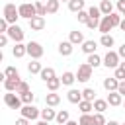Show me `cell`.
<instances>
[{
    "label": "cell",
    "instance_id": "1",
    "mask_svg": "<svg viewBox=\"0 0 125 125\" xmlns=\"http://www.w3.org/2000/svg\"><path fill=\"white\" fill-rule=\"evenodd\" d=\"M2 18H4L10 25H14V23L18 21V18H20V10L16 8V4H14V2L4 4V8H2Z\"/></svg>",
    "mask_w": 125,
    "mask_h": 125
},
{
    "label": "cell",
    "instance_id": "2",
    "mask_svg": "<svg viewBox=\"0 0 125 125\" xmlns=\"http://www.w3.org/2000/svg\"><path fill=\"white\" fill-rule=\"evenodd\" d=\"M18 92H6L4 94V104L10 107V109H21L23 107V102L20 96H16Z\"/></svg>",
    "mask_w": 125,
    "mask_h": 125
},
{
    "label": "cell",
    "instance_id": "3",
    "mask_svg": "<svg viewBox=\"0 0 125 125\" xmlns=\"http://www.w3.org/2000/svg\"><path fill=\"white\" fill-rule=\"evenodd\" d=\"M18 10H20V18H25L27 21H29V20H33V18L37 16L35 4H29V2H23V4H20V6H18Z\"/></svg>",
    "mask_w": 125,
    "mask_h": 125
},
{
    "label": "cell",
    "instance_id": "4",
    "mask_svg": "<svg viewBox=\"0 0 125 125\" xmlns=\"http://www.w3.org/2000/svg\"><path fill=\"white\" fill-rule=\"evenodd\" d=\"M119 64H121V57H119V53H117V51H107L105 57H104V66L115 70Z\"/></svg>",
    "mask_w": 125,
    "mask_h": 125
},
{
    "label": "cell",
    "instance_id": "5",
    "mask_svg": "<svg viewBox=\"0 0 125 125\" xmlns=\"http://www.w3.org/2000/svg\"><path fill=\"white\" fill-rule=\"evenodd\" d=\"M27 55H29L33 61H39V59L43 57V47H41V43L29 41V43H27Z\"/></svg>",
    "mask_w": 125,
    "mask_h": 125
},
{
    "label": "cell",
    "instance_id": "6",
    "mask_svg": "<svg viewBox=\"0 0 125 125\" xmlns=\"http://www.w3.org/2000/svg\"><path fill=\"white\" fill-rule=\"evenodd\" d=\"M14 43H21L23 41V29L18 25V23H14V25H10L8 27V33H6Z\"/></svg>",
    "mask_w": 125,
    "mask_h": 125
},
{
    "label": "cell",
    "instance_id": "7",
    "mask_svg": "<svg viewBox=\"0 0 125 125\" xmlns=\"http://www.w3.org/2000/svg\"><path fill=\"white\" fill-rule=\"evenodd\" d=\"M90 78H92V66H90L88 62L80 64V66H78V72H76V80H78V82H88Z\"/></svg>",
    "mask_w": 125,
    "mask_h": 125
},
{
    "label": "cell",
    "instance_id": "8",
    "mask_svg": "<svg viewBox=\"0 0 125 125\" xmlns=\"http://www.w3.org/2000/svg\"><path fill=\"white\" fill-rule=\"evenodd\" d=\"M20 111H21V117H25V119H29V121H33V119H37V117L41 115V109H37L33 104H29V105H23Z\"/></svg>",
    "mask_w": 125,
    "mask_h": 125
},
{
    "label": "cell",
    "instance_id": "9",
    "mask_svg": "<svg viewBox=\"0 0 125 125\" xmlns=\"http://www.w3.org/2000/svg\"><path fill=\"white\" fill-rule=\"evenodd\" d=\"M107 104L111 105V107H117V105H123V96L119 94V92H107Z\"/></svg>",
    "mask_w": 125,
    "mask_h": 125
},
{
    "label": "cell",
    "instance_id": "10",
    "mask_svg": "<svg viewBox=\"0 0 125 125\" xmlns=\"http://www.w3.org/2000/svg\"><path fill=\"white\" fill-rule=\"evenodd\" d=\"M98 29H100V33H102V35L109 33V31L113 29V21H111V18H109V16H104V18H102V21H100V27H98Z\"/></svg>",
    "mask_w": 125,
    "mask_h": 125
},
{
    "label": "cell",
    "instance_id": "11",
    "mask_svg": "<svg viewBox=\"0 0 125 125\" xmlns=\"http://www.w3.org/2000/svg\"><path fill=\"white\" fill-rule=\"evenodd\" d=\"M72 51H74V45H72L70 41H61V43H59V55H62V57H70Z\"/></svg>",
    "mask_w": 125,
    "mask_h": 125
},
{
    "label": "cell",
    "instance_id": "12",
    "mask_svg": "<svg viewBox=\"0 0 125 125\" xmlns=\"http://www.w3.org/2000/svg\"><path fill=\"white\" fill-rule=\"evenodd\" d=\"M104 88H105L107 92H117V88H119V80H117L115 76L104 78Z\"/></svg>",
    "mask_w": 125,
    "mask_h": 125
},
{
    "label": "cell",
    "instance_id": "13",
    "mask_svg": "<svg viewBox=\"0 0 125 125\" xmlns=\"http://www.w3.org/2000/svg\"><path fill=\"white\" fill-rule=\"evenodd\" d=\"M66 100H68L70 104H80V102H82V92L76 90V88H70L68 94H66Z\"/></svg>",
    "mask_w": 125,
    "mask_h": 125
},
{
    "label": "cell",
    "instance_id": "14",
    "mask_svg": "<svg viewBox=\"0 0 125 125\" xmlns=\"http://www.w3.org/2000/svg\"><path fill=\"white\" fill-rule=\"evenodd\" d=\"M29 27H31L33 31H41V29L45 27V18H41V16H35L33 20H29Z\"/></svg>",
    "mask_w": 125,
    "mask_h": 125
},
{
    "label": "cell",
    "instance_id": "15",
    "mask_svg": "<svg viewBox=\"0 0 125 125\" xmlns=\"http://www.w3.org/2000/svg\"><path fill=\"white\" fill-rule=\"evenodd\" d=\"M96 49H98V43H96L94 39H86V41L82 43V51H84L86 55H94Z\"/></svg>",
    "mask_w": 125,
    "mask_h": 125
},
{
    "label": "cell",
    "instance_id": "16",
    "mask_svg": "<svg viewBox=\"0 0 125 125\" xmlns=\"http://www.w3.org/2000/svg\"><path fill=\"white\" fill-rule=\"evenodd\" d=\"M12 55H14L16 59L25 57V55H27V45H23V43H16V45H14V49H12Z\"/></svg>",
    "mask_w": 125,
    "mask_h": 125
},
{
    "label": "cell",
    "instance_id": "17",
    "mask_svg": "<svg viewBox=\"0 0 125 125\" xmlns=\"http://www.w3.org/2000/svg\"><path fill=\"white\" fill-rule=\"evenodd\" d=\"M68 41L72 43V45H82L86 39H84V35H82V31H70V35H68Z\"/></svg>",
    "mask_w": 125,
    "mask_h": 125
},
{
    "label": "cell",
    "instance_id": "18",
    "mask_svg": "<svg viewBox=\"0 0 125 125\" xmlns=\"http://www.w3.org/2000/svg\"><path fill=\"white\" fill-rule=\"evenodd\" d=\"M20 82H21V78H6V82H4L6 92H16L18 86H20Z\"/></svg>",
    "mask_w": 125,
    "mask_h": 125
},
{
    "label": "cell",
    "instance_id": "19",
    "mask_svg": "<svg viewBox=\"0 0 125 125\" xmlns=\"http://www.w3.org/2000/svg\"><path fill=\"white\" fill-rule=\"evenodd\" d=\"M45 104H47L49 107H55V105H59V104H61V96H59L57 92H51V94H47V96H45Z\"/></svg>",
    "mask_w": 125,
    "mask_h": 125
},
{
    "label": "cell",
    "instance_id": "20",
    "mask_svg": "<svg viewBox=\"0 0 125 125\" xmlns=\"http://www.w3.org/2000/svg\"><path fill=\"white\" fill-rule=\"evenodd\" d=\"M41 119H43V121H55V119H57V111L47 105L45 109H41Z\"/></svg>",
    "mask_w": 125,
    "mask_h": 125
},
{
    "label": "cell",
    "instance_id": "21",
    "mask_svg": "<svg viewBox=\"0 0 125 125\" xmlns=\"http://www.w3.org/2000/svg\"><path fill=\"white\" fill-rule=\"evenodd\" d=\"M100 12H102V16L113 14V4H111V0H102V2H100Z\"/></svg>",
    "mask_w": 125,
    "mask_h": 125
},
{
    "label": "cell",
    "instance_id": "22",
    "mask_svg": "<svg viewBox=\"0 0 125 125\" xmlns=\"http://www.w3.org/2000/svg\"><path fill=\"white\" fill-rule=\"evenodd\" d=\"M57 74H55V68H51V66H43V70H41V74H39V78L43 80V82H49L51 78H55Z\"/></svg>",
    "mask_w": 125,
    "mask_h": 125
},
{
    "label": "cell",
    "instance_id": "23",
    "mask_svg": "<svg viewBox=\"0 0 125 125\" xmlns=\"http://www.w3.org/2000/svg\"><path fill=\"white\" fill-rule=\"evenodd\" d=\"M84 6H86V2H84V0H70V2H68V10H70V12H74V14L82 12V10H84Z\"/></svg>",
    "mask_w": 125,
    "mask_h": 125
},
{
    "label": "cell",
    "instance_id": "24",
    "mask_svg": "<svg viewBox=\"0 0 125 125\" xmlns=\"http://www.w3.org/2000/svg\"><path fill=\"white\" fill-rule=\"evenodd\" d=\"M61 82L64 84V86H72L74 82H76V74L74 72H62V76H61Z\"/></svg>",
    "mask_w": 125,
    "mask_h": 125
},
{
    "label": "cell",
    "instance_id": "25",
    "mask_svg": "<svg viewBox=\"0 0 125 125\" xmlns=\"http://www.w3.org/2000/svg\"><path fill=\"white\" fill-rule=\"evenodd\" d=\"M107 100H102V98H96L94 100V109H96V113H104L105 109H107Z\"/></svg>",
    "mask_w": 125,
    "mask_h": 125
},
{
    "label": "cell",
    "instance_id": "26",
    "mask_svg": "<svg viewBox=\"0 0 125 125\" xmlns=\"http://www.w3.org/2000/svg\"><path fill=\"white\" fill-rule=\"evenodd\" d=\"M86 62H88L92 68H98L100 64H104V59H102L100 55H96V53H94V55H88V61H86Z\"/></svg>",
    "mask_w": 125,
    "mask_h": 125
},
{
    "label": "cell",
    "instance_id": "27",
    "mask_svg": "<svg viewBox=\"0 0 125 125\" xmlns=\"http://www.w3.org/2000/svg\"><path fill=\"white\" fill-rule=\"evenodd\" d=\"M113 43H115V39H113V35H109V33H105V35L100 37V45H102V47H107V51H109V47H113Z\"/></svg>",
    "mask_w": 125,
    "mask_h": 125
},
{
    "label": "cell",
    "instance_id": "28",
    "mask_svg": "<svg viewBox=\"0 0 125 125\" xmlns=\"http://www.w3.org/2000/svg\"><path fill=\"white\" fill-rule=\"evenodd\" d=\"M27 70H29V74H41L43 66H41V62H39V61H31V62L27 64Z\"/></svg>",
    "mask_w": 125,
    "mask_h": 125
},
{
    "label": "cell",
    "instance_id": "29",
    "mask_svg": "<svg viewBox=\"0 0 125 125\" xmlns=\"http://www.w3.org/2000/svg\"><path fill=\"white\" fill-rule=\"evenodd\" d=\"M55 121H57L59 125H66V123L70 121V119H68V111H66V109H61V111L57 113V119H55Z\"/></svg>",
    "mask_w": 125,
    "mask_h": 125
},
{
    "label": "cell",
    "instance_id": "30",
    "mask_svg": "<svg viewBox=\"0 0 125 125\" xmlns=\"http://www.w3.org/2000/svg\"><path fill=\"white\" fill-rule=\"evenodd\" d=\"M82 100H86V102H94V100H96V90H92V88H84V90H82Z\"/></svg>",
    "mask_w": 125,
    "mask_h": 125
},
{
    "label": "cell",
    "instance_id": "31",
    "mask_svg": "<svg viewBox=\"0 0 125 125\" xmlns=\"http://www.w3.org/2000/svg\"><path fill=\"white\" fill-rule=\"evenodd\" d=\"M61 6V0H49L47 2V14H57Z\"/></svg>",
    "mask_w": 125,
    "mask_h": 125
},
{
    "label": "cell",
    "instance_id": "32",
    "mask_svg": "<svg viewBox=\"0 0 125 125\" xmlns=\"http://www.w3.org/2000/svg\"><path fill=\"white\" fill-rule=\"evenodd\" d=\"M35 10H37V16H41V18L47 16V4H45V2L37 0V2H35Z\"/></svg>",
    "mask_w": 125,
    "mask_h": 125
},
{
    "label": "cell",
    "instance_id": "33",
    "mask_svg": "<svg viewBox=\"0 0 125 125\" xmlns=\"http://www.w3.org/2000/svg\"><path fill=\"white\" fill-rule=\"evenodd\" d=\"M78 107H80L82 113H90V111L94 109V102H86V100H82V102L78 104Z\"/></svg>",
    "mask_w": 125,
    "mask_h": 125
},
{
    "label": "cell",
    "instance_id": "34",
    "mask_svg": "<svg viewBox=\"0 0 125 125\" xmlns=\"http://www.w3.org/2000/svg\"><path fill=\"white\" fill-rule=\"evenodd\" d=\"M113 76H115L119 82H121V80H125V61H121V64L115 68V74H113Z\"/></svg>",
    "mask_w": 125,
    "mask_h": 125
},
{
    "label": "cell",
    "instance_id": "35",
    "mask_svg": "<svg viewBox=\"0 0 125 125\" xmlns=\"http://www.w3.org/2000/svg\"><path fill=\"white\" fill-rule=\"evenodd\" d=\"M88 14H90V18H94V20H102V18H104L102 12H100V6H90V8H88Z\"/></svg>",
    "mask_w": 125,
    "mask_h": 125
},
{
    "label": "cell",
    "instance_id": "36",
    "mask_svg": "<svg viewBox=\"0 0 125 125\" xmlns=\"http://www.w3.org/2000/svg\"><path fill=\"white\" fill-rule=\"evenodd\" d=\"M61 84H62V82H61V78H57V76H55V78H51V80L47 82V88H49L51 92H57Z\"/></svg>",
    "mask_w": 125,
    "mask_h": 125
},
{
    "label": "cell",
    "instance_id": "37",
    "mask_svg": "<svg viewBox=\"0 0 125 125\" xmlns=\"http://www.w3.org/2000/svg\"><path fill=\"white\" fill-rule=\"evenodd\" d=\"M21 98V102H23V105H29V104H33V100H35V94L29 90V92H25V94H21L20 96Z\"/></svg>",
    "mask_w": 125,
    "mask_h": 125
},
{
    "label": "cell",
    "instance_id": "38",
    "mask_svg": "<svg viewBox=\"0 0 125 125\" xmlns=\"http://www.w3.org/2000/svg\"><path fill=\"white\" fill-rule=\"evenodd\" d=\"M78 123H80V125H94V115H90V113H82L80 119H78Z\"/></svg>",
    "mask_w": 125,
    "mask_h": 125
},
{
    "label": "cell",
    "instance_id": "39",
    "mask_svg": "<svg viewBox=\"0 0 125 125\" xmlns=\"http://www.w3.org/2000/svg\"><path fill=\"white\" fill-rule=\"evenodd\" d=\"M4 74H6V78H20V72H18L16 66H6Z\"/></svg>",
    "mask_w": 125,
    "mask_h": 125
},
{
    "label": "cell",
    "instance_id": "40",
    "mask_svg": "<svg viewBox=\"0 0 125 125\" xmlns=\"http://www.w3.org/2000/svg\"><path fill=\"white\" fill-rule=\"evenodd\" d=\"M76 18H78V21H80V23H88L90 14H88V10H82V12H78V14H76Z\"/></svg>",
    "mask_w": 125,
    "mask_h": 125
},
{
    "label": "cell",
    "instance_id": "41",
    "mask_svg": "<svg viewBox=\"0 0 125 125\" xmlns=\"http://www.w3.org/2000/svg\"><path fill=\"white\" fill-rule=\"evenodd\" d=\"M107 121H105V117H104V113H94V125H105Z\"/></svg>",
    "mask_w": 125,
    "mask_h": 125
},
{
    "label": "cell",
    "instance_id": "42",
    "mask_svg": "<svg viewBox=\"0 0 125 125\" xmlns=\"http://www.w3.org/2000/svg\"><path fill=\"white\" fill-rule=\"evenodd\" d=\"M16 92H18V94H20V96H21V94H25V92H29V84H27V82H23V80H21V82H20V86H18V90H16Z\"/></svg>",
    "mask_w": 125,
    "mask_h": 125
},
{
    "label": "cell",
    "instance_id": "43",
    "mask_svg": "<svg viewBox=\"0 0 125 125\" xmlns=\"http://www.w3.org/2000/svg\"><path fill=\"white\" fill-rule=\"evenodd\" d=\"M100 21H102V20H94V18H90L86 25H88L90 29H96V27H100Z\"/></svg>",
    "mask_w": 125,
    "mask_h": 125
},
{
    "label": "cell",
    "instance_id": "44",
    "mask_svg": "<svg viewBox=\"0 0 125 125\" xmlns=\"http://www.w3.org/2000/svg\"><path fill=\"white\" fill-rule=\"evenodd\" d=\"M8 27H10V23L2 18V20H0V33H8Z\"/></svg>",
    "mask_w": 125,
    "mask_h": 125
},
{
    "label": "cell",
    "instance_id": "45",
    "mask_svg": "<svg viewBox=\"0 0 125 125\" xmlns=\"http://www.w3.org/2000/svg\"><path fill=\"white\" fill-rule=\"evenodd\" d=\"M117 12L125 18V0H117Z\"/></svg>",
    "mask_w": 125,
    "mask_h": 125
},
{
    "label": "cell",
    "instance_id": "46",
    "mask_svg": "<svg viewBox=\"0 0 125 125\" xmlns=\"http://www.w3.org/2000/svg\"><path fill=\"white\" fill-rule=\"evenodd\" d=\"M8 39H10V37H8L6 33H0V47H6V45H8Z\"/></svg>",
    "mask_w": 125,
    "mask_h": 125
},
{
    "label": "cell",
    "instance_id": "47",
    "mask_svg": "<svg viewBox=\"0 0 125 125\" xmlns=\"http://www.w3.org/2000/svg\"><path fill=\"white\" fill-rule=\"evenodd\" d=\"M16 125H29V119H25V117H20V119H16Z\"/></svg>",
    "mask_w": 125,
    "mask_h": 125
},
{
    "label": "cell",
    "instance_id": "48",
    "mask_svg": "<svg viewBox=\"0 0 125 125\" xmlns=\"http://www.w3.org/2000/svg\"><path fill=\"white\" fill-rule=\"evenodd\" d=\"M117 92H119L121 96H125V80H121V82H119V88H117Z\"/></svg>",
    "mask_w": 125,
    "mask_h": 125
},
{
    "label": "cell",
    "instance_id": "49",
    "mask_svg": "<svg viewBox=\"0 0 125 125\" xmlns=\"http://www.w3.org/2000/svg\"><path fill=\"white\" fill-rule=\"evenodd\" d=\"M117 53H119V57H121V59H125V43L119 47V51H117Z\"/></svg>",
    "mask_w": 125,
    "mask_h": 125
},
{
    "label": "cell",
    "instance_id": "50",
    "mask_svg": "<svg viewBox=\"0 0 125 125\" xmlns=\"http://www.w3.org/2000/svg\"><path fill=\"white\" fill-rule=\"evenodd\" d=\"M119 29H121V31H125V18L121 20V23H119Z\"/></svg>",
    "mask_w": 125,
    "mask_h": 125
},
{
    "label": "cell",
    "instance_id": "51",
    "mask_svg": "<svg viewBox=\"0 0 125 125\" xmlns=\"http://www.w3.org/2000/svg\"><path fill=\"white\" fill-rule=\"evenodd\" d=\"M105 125H121V123H117V121H113V119H111V121H107Z\"/></svg>",
    "mask_w": 125,
    "mask_h": 125
},
{
    "label": "cell",
    "instance_id": "52",
    "mask_svg": "<svg viewBox=\"0 0 125 125\" xmlns=\"http://www.w3.org/2000/svg\"><path fill=\"white\" fill-rule=\"evenodd\" d=\"M66 125H80V123H78V121H72V119H70V121H68Z\"/></svg>",
    "mask_w": 125,
    "mask_h": 125
},
{
    "label": "cell",
    "instance_id": "53",
    "mask_svg": "<svg viewBox=\"0 0 125 125\" xmlns=\"http://www.w3.org/2000/svg\"><path fill=\"white\" fill-rule=\"evenodd\" d=\"M35 125H49V121H39V123H35Z\"/></svg>",
    "mask_w": 125,
    "mask_h": 125
},
{
    "label": "cell",
    "instance_id": "54",
    "mask_svg": "<svg viewBox=\"0 0 125 125\" xmlns=\"http://www.w3.org/2000/svg\"><path fill=\"white\" fill-rule=\"evenodd\" d=\"M41 2H45V4H47V2H49V0H41Z\"/></svg>",
    "mask_w": 125,
    "mask_h": 125
},
{
    "label": "cell",
    "instance_id": "55",
    "mask_svg": "<svg viewBox=\"0 0 125 125\" xmlns=\"http://www.w3.org/2000/svg\"><path fill=\"white\" fill-rule=\"evenodd\" d=\"M61 2H70V0H61Z\"/></svg>",
    "mask_w": 125,
    "mask_h": 125
},
{
    "label": "cell",
    "instance_id": "56",
    "mask_svg": "<svg viewBox=\"0 0 125 125\" xmlns=\"http://www.w3.org/2000/svg\"><path fill=\"white\" fill-rule=\"evenodd\" d=\"M123 107H125V102H123Z\"/></svg>",
    "mask_w": 125,
    "mask_h": 125
},
{
    "label": "cell",
    "instance_id": "57",
    "mask_svg": "<svg viewBox=\"0 0 125 125\" xmlns=\"http://www.w3.org/2000/svg\"><path fill=\"white\" fill-rule=\"evenodd\" d=\"M123 125H125V123H123Z\"/></svg>",
    "mask_w": 125,
    "mask_h": 125
}]
</instances>
